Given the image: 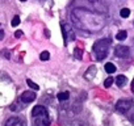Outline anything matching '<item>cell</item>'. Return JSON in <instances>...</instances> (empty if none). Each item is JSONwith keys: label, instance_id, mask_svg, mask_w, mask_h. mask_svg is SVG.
I'll return each instance as SVG.
<instances>
[{"label": "cell", "instance_id": "obj_1", "mask_svg": "<svg viewBox=\"0 0 134 126\" xmlns=\"http://www.w3.org/2000/svg\"><path fill=\"white\" fill-rule=\"evenodd\" d=\"M71 20H72V24L78 29L86 30V32H92V33L101 30L105 25V19L101 13L90 11L87 8L74 9L71 12Z\"/></svg>", "mask_w": 134, "mask_h": 126}, {"label": "cell", "instance_id": "obj_22", "mask_svg": "<svg viewBox=\"0 0 134 126\" xmlns=\"http://www.w3.org/2000/svg\"><path fill=\"white\" fill-rule=\"evenodd\" d=\"M21 36H23V32H21V30H17V32L15 33V37H16V38H20Z\"/></svg>", "mask_w": 134, "mask_h": 126}, {"label": "cell", "instance_id": "obj_13", "mask_svg": "<svg viewBox=\"0 0 134 126\" xmlns=\"http://www.w3.org/2000/svg\"><path fill=\"white\" fill-rule=\"evenodd\" d=\"M57 97H58L59 101H66V100L70 99V92H59Z\"/></svg>", "mask_w": 134, "mask_h": 126}, {"label": "cell", "instance_id": "obj_7", "mask_svg": "<svg viewBox=\"0 0 134 126\" xmlns=\"http://www.w3.org/2000/svg\"><path fill=\"white\" fill-rule=\"evenodd\" d=\"M131 105H133V102L130 100H118L116 104V109L121 113H126L131 108Z\"/></svg>", "mask_w": 134, "mask_h": 126}, {"label": "cell", "instance_id": "obj_24", "mask_svg": "<svg viewBox=\"0 0 134 126\" xmlns=\"http://www.w3.org/2000/svg\"><path fill=\"white\" fill-rule=\"evenodd\" d=\"M131 92L134 93V79H133V82H131Z\"/></svg>", "mask_w": 134, "mask_h": 126}, {"label": "cell", "instance_id": "obj_18", "mask_svg": "<svg viewBox=\"0 0 134 126\" xmlns=\"http://www.w3.org/2000/svg\"><path fill=\"white\" fill-rule=\"evenodd\" d=\"M20 22H21V21H20V17H19V16H15V17L12 19V22H11V24H12V26H17Z\"/></svg>", "mask_w": 134, "mask_h": 126}, {"label": "cell", "instance_id": "obj_3", "mask_svg": "<svg viewBox=\"0 0 134 126\" xmlns=\"http://www.w3.org/2000/svg\"><path fill=\"white\" fill-rule=\"evenodd\" d=\"M32 116H33V121H34L36 126H50L49 113L45 106L36 105L32 110Z\"/></svg>", "mask_w": 134, "mask_h": 126}, {"label": "cell", "instance_id": "obj_4", "mask_svg": "<svg viewBox=\"0 0 134 126\" xmlns=\"http://www.w3.org/2000/svg\"><path fill=\"white\" fill-rule=\"evenodd\" d=\"M80 2V7L79 8H87L90 11H95V12H105L107 7L104 5L103 0H76V3Z\"/></svg>", "mask_w": 134, "mask_h": 126}, {"label": "cell", "instance_id": "obj_17", "mask_svg": "<svg viewBox=\"0 0 134 126\" xmlns=\"http://www.w3.org/2000/svg\"><path fill=\"white\" fill-rule=\"evenodd\" d=\"M49 58H50V53L49 51H42L41 55H40V59L41 60H47Z\"/></svg>", "mask_w": 134, "mask_h": 126}, {"label": "cell", "instance_id": "obj_9", "mask_svg": "<svg viewBox=\"0 0 134 126\" xmlns=\"http://www.w3.org/2000/svg\"><path fill=\"white\" fill-rule=\"evenodd\" d=\"M4 126H25V123H24V121H23L21 118H19V117H11V118L5 122Z\"/></svg>", "mask_w": 134, "mask_h": 126}, {"label": "cell", "instance_id": "obj_23", "mask_svg": "<svg viewBox=\"0 0 134 126\" xmlns=\"http://www.w3.org/2000/svg\"><path fill=\"white\" fill-rule=\"evenodd\" d=\"M4 38V30H2V29H0V41H2Z\"/></svg>", "mask_w": 134, "mask_h": 126}, {"label": "cell", "instance_id": "obj_16", "mask_svg": "<svg viewBox=\"0 0 134 126\" xmlns=\"http://www.w3.org/2000/svg\"><path fill=\"white\" fill-rule=\"evenodd\" d=\"M26 84H28L33 91H38V89H40V85H37V84H36L34 82H32L30 79H26Z\"/></svg>", "mask_w": 134, "mask_h": 126}, {"label": "cell", "instance_id": "obj_6", "mask_svg": "<svg viewBox=\"0 0 134 126\" xmlns=\"http://www.w3.org/2000/svg\"><path fill=\"white\" fill-rule=\"evenodd\" d=\"M114 54L118 58H127L130 55V49L127 46H124V45H118L114 47Z\"/></svg>", "mask_w": 134, "mask_h": 126}, {"label": "cell", "instance_id": "obj_14", "mask_svg": "<svg viewBox=\"0 0 134 126\" xmlns=\"http://www.w3.org/2000/svg\"><path fill=\"white\" fill-rule=\"evenodd\" d=\"M126 37H127V32L126 30H120L116 34V39H118V41H124V39H126Z\"/></svg>", "mask_w": 134, "mask_h": 126}, {"label": "cell", "instance_id": "obj_2", "mask_svg": "<svg viewBox=\"0 0 134 126\" xmlns=\"http://www.w3.org/2000/svg\"><path fill=\"white\" fill-rule=\"evenodd\" d=\"M110 45H112V41L109 38H103V39H99L93 43L92 46V51H93V55L97 60H103L107 58L108 53H109V49H110Z\"/></svg>", "mask_w": 134, "mask_h": 126}, {"label": "cell", "instance_id": "obj_21", "mask_svg": "<svg viewBox=\"0 0 134 126\" xmlns=\"http://www.w3.org/2000/svg\"><path fill=\"white\" fill-rule=\"evenodd\" d=\"M2 55H4L7 59L11 58V54H9V51H7V50H3V51H2Z\"/></svg>", "mask_w": 134, "mask_h": 126}, {"label": "cell", "instance_id": "obj_5", "mask_svg": "<svg viewBox=\"0 0 134 126\" xmlns=\"http://www.w3.org/2000/svg\"><path fill=\"white\" fill-rule=\"evenodd\" d=\"M60 30H62V36H63V41H64V45H67L70 39L74 41L75 39V34L71 29V25L66 24V22H62L60 24Z\"/></svg>", "mask_w": 134, "mask_h": 126}, {"label": "cell", "instance_id": "obj_12", "mask_svg": "<svg viewBox=\"0 0 134 126\" xmlns=\"http://www.w3.org/2000/svg\"><path fill=\"white\" fill-rule=\"evenodd\" d=\"M105 71L108 72V74H114L116 72V66L113 65V63H105Z\"/></svg>", "mask_w": 134, "mask_h": 126}, {"label": "cell", "instance_id": "obj_19", "mask_svg": "<svg viewBox=\"0 0 134 126\" xmlns=\"http://www.w3.org/2000/svg\"><path fill=\"white\" fill-rule=\"evenodd\" d=\"M112 84H113V78H108V79H105V82H104L105 88H109Z\"/></svg>", "mask_w": 134, "mask_h": 126}, {"label": "cell", "instance_id": "obj_8", "mask_svg": "<svg viewBox=\"0 0 134 126\" xmlns=\"http://www.w3.org/2000/svg\"><path fill=\"white\" fill-rule=\"evenodd\" d=\"M36 97H37V96H36V93H34L33 91H25V92L21 95V101L25 102V104H29V102L34 101Z\"/></svg>", "mask_w": 134, "mask_h": 126}, {"label": "cell", "instance_id": "obj_25", "mask_svg": "<svg viewBox=\"0 0 134 126\" xmlns=\"http://www.w3.org/2000/svg\"><path fill=\"white\" fill-rule=\"evenodd\" d=\"M20 2H26V0H20Z\"/></svg>", "mask_w": 134, "mask_h": 126}, {"label": "cell", "instance_id": "obj_15", "mask_svg": "<svg viewBox=\"0 0 134 126\" xmlns=\"http://www.w3.org/2000/svg\"><path fill=\"white\" fill-rule=\"evenodd\" d=\"M120 16L124 17V19L129 17V16H130V9H129V8H122V9L120 11Z\"/></svg>", "mask_w": 134, "mask_h": 126}, {"label": "cell", "instance_id": "obj_11", "mask_svg": "<svg viewBox=\"0 0 134 126\" xmlns=\"http://www.w3.org/2000/svg\"><path fill=\"white\" fill-rule=\"evenodd\" d=\"M126 82H127V79H126V76H124V75H118V76L116 78V84H117L118 87H124V85L126 84Z\"/></svg>", "mask_w": 134, "mask_h": 126}, {"label": "cell", "instance_id": "obj_20", "mask_svg": "<svg viewBox=\"0 0 134 126\" xmlns=\"http://www.w3.org/2000/svg\"><path fill=\"white\" fill-rule=\"evenodd\" d=\"M82 56H83V51L80 49H75V58L76 59H82Z\"/></svg>", "mask_w": 134, "mask_h": 126}, {"label": "cell", "instance_id": "obj_10", "mask_svg": "<svg viewBox=\"0 0 134 126\" xmlns=\"http://www.w3.org/2000/svg\"><path fill=\"white\" fill-rule=\"evenodd\" d=\"M95 75H96V67H95V66H91V67L88 68V71L86 72L84 78H86L87 80H92V79L95 78Z\"/></svg>", "mask_w": 134, "mask_h": 126}]
</instances>
